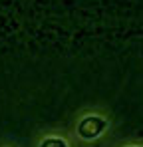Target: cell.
Wrapping results in <instances>:
<instances>
[{"mask_svg":"<svg viewBox=\"0 0 143 147\" xmlns=\"http://www.w3.org/2000/svg\"><path fill=\"white\" fill-rule=\"evenodd\" d=\"M40 147H68V145L64 139H46V141H42Z\"/></svg>","mask_w":143,"mask_h":147,"instance_id":"2","label":"cell"},{"mask_svg":"<svg viewBox=\"0 0 143 147\" xmlns=\"http://www.w3.org/2000/svg\"><path fill=\"white\" fill-rule=\"evenodd\" d=\"M105 125H107L105 119L95 117V115H90V117L82 119L80 127H78V131H80V135H82L84 139H94V137H97V135L103 131Z\"/></svg>","mask_w":143,"mask_h":147,"instance_id":"1","label":"cell"}]
</instances>
